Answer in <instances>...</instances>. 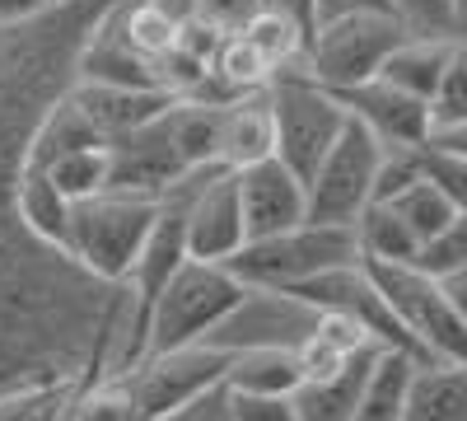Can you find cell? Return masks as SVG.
<instances>
[{"mask_svg":"<svg viewBox=\"0 0 467 421\" xmlns=\"http://www.w3.org/2000/svg\"><path fill=\"white\" fill-rule=\"evenodd\" d=\"M229 412L234 421H295V407L285 394H244L229 389Z\"/></svg>","mask_w":467,"mask_h":421,"instance_id":"cell-27","label":"cell"},{"mask_svg":"<svg viewBox=\"0 0 467 421\" xmlns=\"http://www.w3.org/2000/svg\"><path fill=\"white\" fill-rule=\"evenodd\" d=\"M379 342H360L350 347L332 370L323 374H304L299 389L290 394V407H295V421H350L356 412V398L365 389V379L379 361Z\"/></svg>","mask_w":467,"mask_h":421,"instance_id":"cell-14","label":"cell"},{"mask_svg":"<svg viewBox=\"0 0 467 421\" xmlns=\"http://www.w3.org/2000/svg\"><path fill=\"white\" fill-rule=\"evenodd\" d=\"M379 164H383V145L356 118H346L337 141L327 145V155L304 178V220L356 229L360 211L374 202Z\"/></svg>","mask_w":467,"mask_h":421,"instance_id":"cell-7","label":"cell"},{"mask_svg":"<svg viewBox=\"0 0 467 421\" xmlns=\"http://www.w3.org/2000/svg\"><path fill=\"white\" fill-rule=\"evenodd\" d=\"M356 248L360 258H383V262H411L416 258V235L398 220L388 202H369L356 220Z\"/></svg>","mask_w":467,"mask_h":421,"instance_id":"cell-22","label":"cell"},{"mask_svg":"<svg viewBox=\"0 0 467 421\" xmlns=\"http://www.w3.org/2000/svg\"><path fill=\"white\" fill-rule=\"evenodd\" d=\"M337 103L346 108V118H356L383 150H407V145H420L425 132H431V118H425V103L393 89L388 80H360L350 89H332Z\"/></svg>","mask_w":467,"mask_h":421,"instance_id":"cell-11","label":"cell"},{"mask_svg":"<svg viewBox=\"0 0 467 421\" xmlns=\"http://www.w3.org/2000/svg\"><path fill=\"white\" fill-rule=\"evenodd\" d=\"M160 197L145 193H122V187H103L94 197L70 202V225H66V258L85 267L94 281L122 286L131 258L140 253Z\"/></svg>","mask_w":467,"mask_h":421,"instance_id":"cell-1","label":"cell"},{"mask_svg":"<svg viewBox=\"0 0 467 421\" xmlns=\"http://www.w3.org/2000/svg\"><path fill=\"white\" fill-rule=\"evenodd\" d=\"M57 0H0V24H24L33 15H43Z\"/></svg>","mask_w":467,"mask_h":421,"instance_id":"cell-32","label":"cell"},{"mask_svg":"<svg viewBox=\"0 0 467 421\" xmlns=\"http://www.w3.org/2000/svg\"><path fill=\"white\" fill-rule=\"evenodd\" d=\"M411 267H420L425 277H435V281H467V216H458L453 225H444L440 235H431Z\"/></svg>","mask_w":467,"mask_h":421,"instance_id":"cell-24","label":"cell"},{"mask_svg":"<svg viewBox=\"0 0 467 421\" xmlns=\"http://www.w3.org/2000/svg\"><path fill=\"white\" fill-rule=\"evenodd\" d=\"M318 323H323V310L299 300L295 290L248 286L239 295V304H234L202 342L206 347H220L224 356L248 352V347H290V352H299L304 342L318 332Z\"/></svg>","mask_w":467,"mask_h":421,"instance_id":"cell-9","label":"cell"},{"mask_svg":"<svg viewBox=\"0 0 467 421\" xmlns=\"http://www.w3.org/2000/svg\"><path fill=\"white\" fill-rule=\"evenodd\" d=\"M360 248H356V229L350 225H314V220H299L281 235H262V239H248L239 253H234L224 267L244 286H262V290H290V286H304L332 267H346L356 262Z\"/></svg>","mask_w":467,"mask_h":421,"instance_id":"cell-3","label":"cell"},{"mask_svg":"<svg viewBox=\"0 0 467 421\" xmlns=\"http://www.w3.org/2000/svg\"><path fill=\"white\" fill-rule=\"evenodd\" d=\"M398 421H467V370L462 361H416L402 389Z\"/></svg>","mask_w":467,"mask_h":421,"instance_id":"cell-16","label":"cell"},{"mask_svg":"<svg viewBox=\"0 0 467 421\" xmlns=\"http://www.w3.org/2000/svg\"><path fill=\"white\" fill-rule=\"evenodd\" d=\"M47 178L61 187L70 202L94 197L108 187V145H80V150H66L47 164Z\"/></svg>","mask_w":467,"mask_h":421,"instance_id":"cell-23","label":"cell"},{"mask_svg":"<svg viewBox=\"0 0 467 421\" xmlns=\"http://www.w3.org/2000/svg\"><path fill=\"white\" fill-rule=\"evenodd\" d=\"M304 379L299 352L290 347H248L234 352L224 365V389H244V394H295Z\"/></svg>","mask_w":467,"mask_h":421,"instance_id":"cell-19","label":"cell"},{"mask_svg":"<svg viewBox=\"0 0 467 421\" xmlns=\"http://www.w3.org/2000/svg\"><path fill=\"white\" fill-rule=\"evenodd\" d=\"M266 108H271V155H276L290 174L308 178L314 164L327 155V145L337 141V132L346 122V108L304 66L271 75L266 80Z\"/></svg>","mask_w":467,"mask_h":421,"instance_id":"cell-5","label":"cell"},{"mask_svg":"<svg viewBox=\"0 0 467 421\" xmlns=\"http://www.w3.org/2000/svg\"><path fill=\"white\" fill-rule=\"evenodd\" d=\"M160 421H234L224 379H220V384H211V389H202V394H192L187 403H178V407H173L169 416H160Z\"/></svg>","mask_w":467,"mask_h":421,"instance_id":"cell-28","label":"cell"},{"mask_svg":"<svg viewBox=\"0 0 467 421\" xmlns=\"http://www.w3.org/2000/svg\"><path fill=\"white\" fill-rule=\"evenodd\" d=\"M197 10H202V19L206 24H215V28H239L253 10H257V0H197Z\"/></svg>","mask_w":467,"mask_h":421,"instance_id":"cell-29","label":"cell"},{"mask_svg":"<svg viewBox=\"0 0 467 421\" xmlns=\"http://www.w3.org/2000/svg\"><path fill=\"white\" fill-rule=\"evenodd\" d=\"M234 178H239V206H244L248 239L281 235V229L304 220V178L290 174L276 155L234 169Z\"/></svg>","mask_w":467,"mask_h":421,"instance_id":"cell-12","label":"cell"},{"mask_svg":"<svg viewBox=\"0 0 467 421\" xmlns=\"http://www.w3.org/2000/svg\"><path fill=\"white\" fill-rule=\"evenodd\" d=\"M248 286L229 272L224 262H202V258H182L178 272L164 281V290L154 295L150 319H145V352H169L202 342L234 304H239ZM140 352V356H145Z\"/></svg>","mask_w":467,"mask_h":421,"instance_id":"cell-4","label":"cell"},{"mask_svg":"<svg viewBox=\"0 0 467 421\" xmlns=\"http://www.w3.org/2000/svg\"><path fill=\"white\" fill-rule=\"evenodd\" d=\"M182 197V244L187 258L202 262H229L248 244L244 206H239V178L234 169H192L178 178Z\"/></svg>","mask_w":467,"mask_h":421,"instance_id":"cell-10","label":"cell"},{"mask_svg":"<svg viewBox=\"0 0 467 421\" xmlns=\"http://www.w3.org/2000/svg\"><path fill=\"white\" fill-rule=\"evenodd\" d=\"M407 37L393 10H356V15H337L323 19L308 33L304 47V70L327 89H350L360 80H374L383 57Z\"/></svg>","mask_w":467,"mask_h":421,"instance_id":"cell-6","label":"cell"},{"mask_svg":"<svg viewBox=\"0 0 467 421\" xmlns=\"http://www.w3.org/2000/svg\"><path fill=\"white\" fill-rule=\"evenodd\" d=\"M365 277L393 310L402 332L420 347L425 361H467V323H462V295L449 290L444 281L425 277L411 262H383V258H360Z\"/></svg>","mask_w":467,"mask_h":421,"instance_id":"cell-2","label":"cell"},{"mask_svg":"<svg viewBox=\"0 0 467 421\" xmlns=\"http://www.w3.org/2000/svg\"><path fill=\"white\" fill-rule=\"evenodd\" d=\"M407 33H440L462 37V0H388Z\"/></svg>","mask_w":467,"mask_h":421,"instance_id":"cell-25","label":"cell"},{"mask_svg":"<svg viewBox=\"0 0 467 421\" xmlns=\"http://www.w3.org/2000/svg\"><path fill=\"white\" fill-rule=\"evenodd\" d=\"M416 356L407 352H393V347H383L369 379H365V389L356 398V412H350V421H398L402 416V389H407V374H411Z\"/></svg>","mask_w":467,"mask_h":421,"instance_id":"cell-21","label":"cell"},{"mask_svg":"<svg viewBox=\"0 0 467 421\" xmlns=\"http://www.w3.org/2000/svg\"><path fill=\"white\" fill-rule=\"evenodd\" d=\"M75 389H19L0 394V421H57Z\"/></svg>","mask_w":467,"mask_h":421,"instance_id":"cell-26","label":"cell"},{"mask_svg":"<svg viewBox=\"0 0 467 421\" xmlns=\"http://www.w3.org/2000/svg\"><path fill=\"white\" fill-rule=\"evenodd\" d=\"M462 61V37H440V33H407L402 43L383 57L379 80H388L393 89L411 94V99H431L444 80V70Z\"/></svg>","mask_w":467,"mask_h":421,"instance_id":"cell-15","label":"cell"},{"mask_svg":"<svg viewBox=\"0 0 467 421\" xmlns=\"http://www.w3.org/2000/svg\"><path fill=\"white\" fill-rule=\"evenodd\" d=\"M15 216L33 239H43L66 253V225H70V197L47 178V169H24L15 178Z\"/></svg>","mask_w":467,"mask_h":421,"instance_id":"cell-18","label":"cell"},{"mask_svg":"<svg viewBox=\"0 0 467 421\" xmlns=\"http://www.w3.org/2000/svg\"><path fill=\"white\" fill-rule=\"evenodd\" d=\"M66 99L75 103V112L103 136H122L140 122H150L154 112H164L178 94L173 89H160V85H112V80H70L66 85Z\"/></svg>","mask_w":467,"mask_h":421,"instance_id":"cell-13","label":"cell"},{"mask_svg":"<svg viewBox=\"0 0 467 421\" xmlns=\"http://www.w3.org/2000/svg\"><path fill=\"white\" fill-rule=\"evenodd\" d=\"M224 365H229V356L220 347L187 342V347H169V352H145L122 374H112V384L127 398L136 421H160L178 403H187L192 394L220 384Z\"/></svg>","mask_w":467,"mask_h":421,"instance_id":"cell-8","label":"cell"},{"mask_svg":"<svg viewBox=\"0 0 467 421\" xmlns=\"http://www.w3.org/2000/svg\"><path fill=\"white\" fill-rule=\"evenodd\" d=\"M379 202H388L398 211V220L416 235V248L431 239V235H440L444 225H453L458 216H467V206L462 202H453L444 187H435L431 178H416V183H407V187H398L393 197H379Z\"/></svg>","mask_w":467,"mask_h":421,"instance_id":"cell-20","label":"cell"},{"mask_svg":"<svg viewBox=\"0 0 467 421\" xmlns=\"http://www.w3.org/2000/svg\"><path fill=\"white\" fill-rule=\"evenodd\" d=\"M271 155V108L266 89L239 94L220 103V132H215V164L220 169H244L253 160Z\"/></svg>","mask_w":467,"mask_h":421,"instance_id":"cell-17","label":"cell"},{"mask_svg":"<svg viewBox=\"0 0 467 421\" xmlns=\"http://www.w3.org/2000/svg\"><path fill=\"white\" fill-rule=\"evenodd\" d=\"M356 10H388V0H314V24L337 19V15H356Z\"/></svg>","mask_w":467,"mask_h":421,"instance_id":"cell-30","label":"cell"},{"mask_svg":"<svg viewBox=\"0 0 467 421\" xmlns=\"http://www.w3.org/2000/svg\"><path fill=\"white\" fill-rule=\"evenodd\" d=\"M257 10L285 15V19H295L299 28H308V33H314V0H257Z\"/></svg>","mask_w":467,"mask_h":421,"instance_id":"cell-31","label":"cell"}]
</instances>
